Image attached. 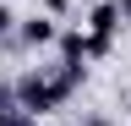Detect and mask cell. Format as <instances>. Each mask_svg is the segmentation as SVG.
<instances>
[{
  "mask_svg": "<svg viewBox=\"0 0 131 126\" xmlns=\"http://www.w3.org/2000/svg\"><path fill=\"white\" fill-rule=\"evenodd\" d=\"M82 126H115V115H109V110H88V115H82Z\"/></svg>",
  "mask_w": 131,
  "mask_h": 126,
  "instance_id": "8",
  "label": "cell"
},
{
  "mask_svg": "<svg viewBox=\"0 0 131 126\" xmlns=\"http://www.w3.org/2000/svg\"><path fill=\"white\" fill-rule=\"evenodd\" d=\"M82 27L88 33H98V38H115L120 33V11H115V0H88V11H82Z\"/></svg>",
  "mask_w": 131,
  "mask_h": 126,
  "instance_id": "4",
  "label": "cell"
},
{
  "mask_svg": "<svg viewBox=\"0 0 131 126\" xmlns=\"http://www.w3.org/2000/svg\"><path fill=\"white\" fill-rule=\"evenodd\" d=\"M88 82V66H27L22 77H11V99H16V110L22 115H55V110H66L71 104V93Z\"/></svg>",
  "mask_w": 131,
  "mask_h": 126,
  "instance_id": "1",
  "label": "cell"
},
{
  "mask_svg": "<svg viewBox=\"0 0 131 126\" xmlns=\"http://www.w3.org/2000/svg\"><path fill=\"white\" fill-rule=\"evenodd\" d=\"M55 33H60V22L44 17V11H33V17H16V27H11L6 44H11V50H49Z\"/></svg>",
  "mask_w": 131,
  "mask_h": 126,
  "instance_id": "2",
  "label": "cell"
},
{
  "mask_svg": "<svg viewBox=\"0 0 131 126\" xmlns=\"http://www.w3.org/2000/svg\"><path fill=\"white\" fill-rule=\"evenodd\" d=\"M11 115H16V110H11ZM11 115H0V126H11Z\"/></svg>",
  "mask_w": 131,
  "mask_h": 126,
  "instance_id": "10",
  "label": "cell"
},
{
  "mask_svg": "<svg viewBox=\"0 0 131 126\" xmlns=\"http://www.w3.org/2000/svg\"><path fill=\"white\" fill-rule=\"evenodd\" d=\"M49 50L60 55V66H88V60H93V33H88V27H60Z\"/></svg>",
  "mask_w": 131,
  "mask_h": 126,
  "instance_id": "3",
  "label": "cell"
},
{
  "mask_svg": "<svg viewBox=\"0 0 131 126\" xmlns=\"http://www.w3.org/2000/svg\"><path fill=\"white\" fill-rule=\"evenodd\" d=\"M71 6H77V0H38V11H44V17H55V22L71 17Z\"/></svg>",
  "mask_w": 131,
  "mask_h": 126,
  "instance_id": "5",
  "label": "cell"
},
{
  "mask_svg": "<svg viewBox=\"0 0 131 126\" xmlns=\"http://www.w3.org/2000/svg\"><path fill=\"white\" fill-rule=\"evenodd\" d=\"M115 11H120V22L131 27V0H115Z\"/></svg>",
  "mask_w": 131,
  "mask_h": 126,
  "instance_id": "9",
  "label": "cell"
},
{
  "mask_svg": "<svg viewBox=\"0 0 131 126\" xmlns=\"http://www.w3.org/2000/svg\"><path fill=\"white\" fill-rule=\"evenodd\" d=\"M11 27H16V11L6 6V0H0V44H6V38H11Z\"/></svg>",
  "mask_w": 131,
  "mask_h": 126,
  "instance_id": "6",
  "label": "cell"
},
{
  "mask_svg": "<svg viewBox=\"0 0 131 126\" xmlns=\"http://www.w3.org/2000/svg\"><path fill=\"white\" fill-rule=\"evenodd\" d=\"M16 99H11V77H0V115H11Z\"/></svg>",
  "mask_w": 131,
  "mask_h": 126,
  "instance_id": "7",
  "label": "cell"
}]
</instances>
